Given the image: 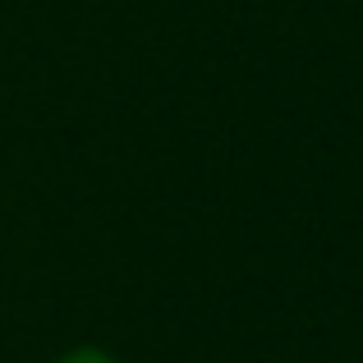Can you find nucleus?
<instances>
[{
	"label": "nucleus",
	"instance_id": "1",
	"mask_svg": "<svg viewBox=\"0 0 363 363\" xmlns=\"http://www.w3.org/2000/svg\"><path fill=\"white\" fill-rule=\"evenodd\" d=\"M51 363H124L116 350H106V345H97V340H83V345H69V350H60Z\"/></svg>",
	"mask_w": 363,
	"mask_h": 363
}]
</instances>
